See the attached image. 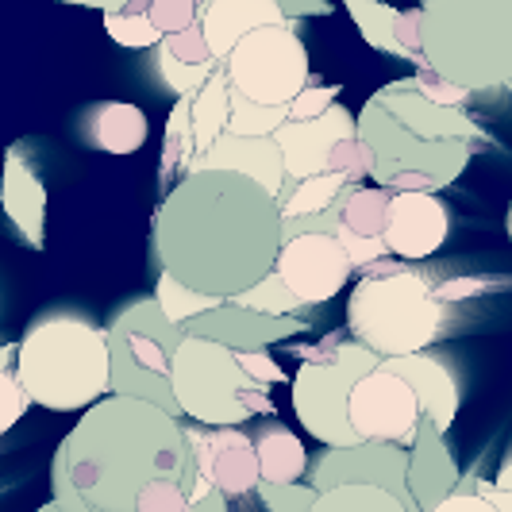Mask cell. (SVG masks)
Masks as SVG:
<instances>
[{
	"mask_svg": "<svg viewBox=\"0 0 512 512\" xmlns=\"http://www.w3.org/2000/svg\"><path fill=\"white\" fill-rule=\"evenodd\" d=\"M278 197L235 170H197L154 212V255L166 274L208 297L255 289L285 247Z\"/></svg>",
	"mask_w": 512,
	"mask_h": 512,
	"instance_id": "1",
	"label": "cell"
},
{
	"mask_svg": "<svg viewBox=\"0 0 512 512\" xmlns=\"http://www.w3.org/2000/svg\"><path fill=\"white\" fill-rule=\"evenodd\" d=\"M154 482H181L193 501L201 470L178 416L135 397L112 393L85 409L51 459L62 512H139Z\"/></svg>",
	"mask_w": 512,
	"mask_h": 512,
	"instance_id": "2",
	"label": "cell"
},
{
	"mask_svg": "<svg viewBox=\"0 0 512 512\" xmlns=\"http://www.w3.org/2000/svg\"><path fill=\"white\" fill-rule=\"evenodd\" d=\"M16 374L35 405L51 412H85L112 397L108 328L77 312H43L16 343Z\"/></svg>",
	"mask_w": 512,
	"mask_h": 512,
	"instance_id": "3",
	"label": "cell"
},
{
	"mask_svg": "<svg viewBox=\"0 0 512 512\" xmlns=\"http://www.w3.org/2000/svg\"><path fill=\"white\" fill-rule=\"evenodd\" d=\"M424 58L470 93L512 85V0H424Z\"/></svg>",
	"mask_w": 512,
	"mask_h": 512,
	"instance_id": "4",
	"label": "cell"
},
{
	"mask_svg": "<svg viewBox=\"0 0 512 512\" xmlns=\"http://www.w3.org/2000/svg\"><path fill=\"white\" fill-rule=\"evenodd\" d=\"M447 305L424 274L393 266L389 274H366L347 301V328L362 347L382 359L420 355L443 332Z\"/></svg>",
	"mask_w": 512,
	"mask_h": 512,
	"instance_id": "5",
	"label": "cell"
},
{
	"mask_svg": "<svg viewBox=\"0 0 512 512\" xmlns=\"http://www.w3.org/2000/svg\"><path fill=\"white\" fill-rule=\"evenodd\" d=\"M174 397L181 405V416L205 424V428H239L251 416H270V385L255 382L243 366L239 355L212 343L201 335H185L174 359Z\"/></svg>",
	"mask_w": 512,
	"mask_h": 512,
	"instance_id": "6",
	"label": "cell"
},
{
	"mask_svg": "<svg viewBox=\"0 0 512 512\" xmlns=\"http://www.w3.org/2000/svg\"><path fill=\"white\" fill-rule=\"evenodd\" d=\"M185 339V328L174 324L154 297H143L112 316L108 343H112V393L151 401L158 409L181 420V405L174 397V359Z\"/></svg>",
	"mask_w": 512,
	"mask_h": 512,
	"instance_id": "7",
	"label": "cell"
},
{
	"mask_svg": "<svg viewBox=\"0 0 512 512\" xmlns=\"http://www.w3.org/2000/svg\"><path fill=\"white\" fill-rule=\"evenodd\" d=\"M359 135L374 151V181L393 193H439L462 178L474 154V143H436L401 128L374 97L362 104Z\"/></svg>",
	"mask_w": 512,
	"mask_h": 512,
	"instance_id": "8",
	"label": "cell"
},
{
	"mask_svg": "<svg viewBox=\"0 0 512 512\" xmlns=\"http://www.w3.org/2000/svg\"><path fill=\"white\" fill-rule=\"evenodd\" d=\"M382 366V355L362 347L359 339H343L328 359L305 362L293 378V412L308 436L324 447H355L362 443L351 428V393L355 385Z\"/></svg>",
	"mask_w": 512,
	"mask_h": 512,
	"instance_id": "9",
	"label": "cell"
},
{
	"mask_svg": "<svg viewBox=\"0 0 512 512\" xmlns=\"http://www.w3.org/2000/svg\"><path fill=\"white\" fill-rule=\"evenodd\" d=\"M235 93L258 104H293L308 89V47L293 24L251 31L224 62Z\"/></svg>",
	"mask_w": 512,
	"mask_h": 512,
	"instance_id": "10",
	"label": "cell"
},
{
	"mask_svg": "<svg viewBox=\"0 0 512 512\" xmlns=\"http://www.w3.org/2000/svg\"><path fill=\"white\" fill-rule=\"evenodd\" d=\"M412 451L397 443H355V447H328L308 466V482L328 493L339 486H378L401 497L409 512H420L409 489Z\"/></svg>",
	"mask_w": 512,
	"mask_h": 512,
	"instance_id": "11",
	"label": "cell"
},
{
	"mask_svg": "<svg viewBox=\"0 0 512 512\" xmlns=\"http://www.w3.org/2000/svg\"><path fill=\"white\" fill-rule=\"evenodd\" d=\"M420 397L401 374H389V370H370L355 393H351V428L359 432L362 443H397V447H409L416 443L420 432Z\"/></svg>",
	"mask_w": 512,
	"mask_h": 512,
	"instance_id": "12",
	"label": "cell"
},
{
	"mask_svg": "<svg viewBox=\"0 0 512 512\" xmlns=\"http://www.w3.org/2000/svg\"><path fill=\"white\" fill-rule=\"evenodd\" d=\"M274 270L282 274V282L305 305H324V301H332L335 293L351 282L355 262H351V255L343 251V243L335 235L305 231V235L285 239Z\"/></svg>",
	"mask_w": 512,
	"mask_h": 512,
	"instance_id": "13",
	"label": "cell"
},
{
	"mask_svg": "<svg viewBox=\"0 0 512 512\" xmlns=\"http://www.w3.org/2000/svg\"><path fill=\"white\" fill-rule=\"evenodd\" d=\"M201 478L212 482L224 497H247L262 486V466L251 432L243 428H185Z\"/></svg>",
	"mask_w": 512,
	"mask_h": 512,
	"instance_id": "14",
	"label": "cell"
},
{
	"mask_svg": "<svg viewBox=\"0 0 512 512\" xmlns=\"http://www.w3.org/2000/svg\"><path fill=\"white\" fill-rule=\"evenodd\" d=\"M359 135V116H351L343 104L335 101L324 116L316 120H289L278 128V147L285 154V170L289 181H305L328 174V162H332L335 147L343 139Z\"/></svg>",
	"mask_w": 512,
	"mask_h": 512,
	"instance_id": "15",
	"label": "cell"
},
{
	"mask_svg": "<svg viewBox=\"0 0 512 512\" xmlns=\"http://www.w3.org/2000/svg\"><path fill=\"white\" fill-rule=\"evenodd\" d=\"M374 101L382 104L385 112L401 124V128L416 131L424 139H436V143H482L486 135L478 131V124L466 116V108H443V104L428 101L416 81H389L374 93Z\"/></svg>",
	"mask_w": 512,
	"mask_h": 512,
	"instance_id": "16",
	"label": "cell"
},
{
	"mask_svg": "<svg viewBox=\"0 0 512 512\" xmlns=\"http://www.w3.org/2000/svg\"><path fill=\"white\" fill-rule=\"evenodd\" d=\"M301 332H308L305 316H266V312L243 308L235 301H224L220 308H212L205 316H193L185 324V335H201L212 343H224L231 351H258V347L282 343V339Z\"/></svg>",
	"mask_w": 512,
	"mask_h": 512,
	"instance_id": "17",
	"label": "cell"
},
{
	"mask_svg": "<svg viewBox=\"0 0 512 512\" xmlns=\"http://www.w3.org/2000/svg\"><path fill=\"white\" fill-rule=\"evenodd\" d=\"M451 231V212L439 201V193H393L389 224H385V247L389 255L409 258H432L447 243Z\"/></svg>",
	"mask_w": 512,
	"mask_h": 512,
	"instance_id": "18",
	"label": "cell"
},
{
	"mask_svg": "<svg viewBox=\"0 0 512 512\" xmlns=\"http://www.w3.org/2000/svg\"><path fill=\"white\" fill-rule=\"evenodd\" d=\"M197 170H235V174H247L258 185H266L278 201H282L285 185H289L285 154L274 135H220L216 147L201 154L189 174H197Z\"/></svg>",
	"mask_w": 512,
	"mask_h": 512,
	"instance_id": "19",
	"label": "cell"
},
{
	"mask_svg": "<svg viewBox=\"0 0 512 512\" xmlns=\"http://www.w3.org/2000/svg\"><path fill=\"white\" fill-rule=\"evenodd\" d=\"M447 432H439L436 424L424 416L420 420V432H416V443H412V466H409V489L412 501L420 512L439 509L447 497H455L462 486V474L451 451H447Z\"/></svg>",
	"mask_w": 512,
	"mask_h": 512,
	"instance_id": "20",
	"label": "cell"
},
{
	"mask_svg": "<svg viewBox=\"0 0 512 512\" xmlns=\"http://www.w3.org/2000/svg\"><path fill=\"white\" fill-rule=\"evenodd\" d=\"M154 62H158V77L166 81V89L174 97H197L208 85V77L224 66L208 47V35L201 24L185 27L178 35H166L154 47Z\"/></svg>",
	"mask_w": 512,
	"mask_h": 512,
	"instance_id": "21",
	"label": "cell"
},
{
	"mask_svg": "<svg viewBox=\"0 0 512 512\" xmlns=\"http://www.w3.org/2000/svg\"><path fill=\"white\" fill-rule=\"evenodd\" d=\"M382 370H389V374H401V378L416 389L420 409H424V416L436 424L439 432H447V428L455 424V416H459V401H462L459 382H455L451 366L439 359V355L420 351V355L382 359Z\"/></svg>",
	"mask_w": 512,
	"mask_h": 512,
	"instance_id": "22",
	"label": "cell"
},
{
	"mask_svg": "<svg viewBox=\"0 0 512 512\" xmlns=\"http://www.w3.org/2000/svg\"><path fill=\"white\" fill-rule=\"evenodd\" d=\"M293 24L278 0H208L201 4V27L208 35V47L220 62L258 27Z\"/></svg>",
	"mask_w": 512,
	"mask_h": 512,
	"instance_id": "23",
	"label": "cell"
},
{
	"mask_svg": "<svg viewBox=\"0 0 512 512\" xmlns=\"http://www.w3.org/2000/svg\"><path fill=\"white\" fill-rule=\"evenodd\" d=\"M0 201L12 220V228L24 235L31 251H43V235H47V189L39 174L24 162L20 147H12L4 158V181H0Z\"/></svg>",
	"mask_w": 512,
	"mask_h": 512,
	"instance_id": "24",
	"label": "cell"
},
{
	"mask_svg": "<svg viewBox=\"0 0 512 512\" xmlns=\"http://www.w3.org/2000/svg\"><path fill=\"white\" fill-rule=\"evenodd\" d=\"M147 112L128 101H101L85 112V139L104 154H135L147 143Z\"/></svg>",
	"mask_w": 512,
	"mask_h": 512,
	"instance_id": "25",
	"label": "cell"
},
{
	"mask_svg": "<svg viewBox=\"0 0 512 512\" xmlns=\"http://www.w3.org/2000/svg\"><path fill=\"white\" fill-rule=\"evenodd\" d=\"M258 451V466H262V482L270 486H297L308 474V451L305 443L285 428L282 420H262L251 428Z\"/></svg>",
	"mask_w": 512,
	"mask_h": 512,
	"instance_id": "26",
	"label": "cell"
},
{
	"mask_svg": "<svg viewBox=\"0 0 512 512\" xmlns=\"http://www.w3.org/2000/svg\"><path fill=\"white\" fill-rule=\"evenodd\" d=\"M231 124V81L220 66L208 77V85L193 97V135H197V158L216 147L220 135H228Z\"/></svg>",
	"mask_w": 512,
	"mask_h": 512,
	"instance_id": "27",
	"label": "cell"
},
{
	"mask_svg": "<svg viewBox=\"0 0 512 512\" xmlns=\"http://www.w3.org/2000/svg\"><path fill=\"white\" fill-rule=\"evenodd\" d=\"M197 162V135H193V97H178L170 124H166V139H162V185L166 193L174 189V178H185Z\"/></svg>",
	"mask_w": 512,
	"mask_h": 512,
	"instance_id": "28",
	"label": "cell"
},
{
	"mask_svg": "<svg viewBox=\"0 0 512 512\" xmlns=\"http://www.w3.org/2000/svg\"><path fill=\"white\" fill-rule=\"evenodd\" d=\"M389 208H393V189H385V185H359V189H347L343 193L339 216H343V224L355 231V235L385 239Z\"/></svg>",
	"mask_w": 512,
	"mask_h": 512,
	"instance_id": "29",
	"label": "cell"
},
{
	"mask_svg": "<svg viewBox=\"0 0 512 512\" xmlns=\"http://www.w3.org/2000/svg\"><path fill=\"white\" fill-rule=\"evenodd\" d=\"M351 185L339 178V174H320V178H305V181H289L282 193V216H320L343 201Z\"/></svg>",
	"mask_w": 512,
	"mask_h": 512,
	"instance_id": "30",
	"label": "cell"
},
{
	"mask_svg": "<svg viewBox=\"0 0 512 512\" xmlns=\"http://www.w3.org/2000/svg\"><path fill=\"white\" fill-rule=\"evenodd\" d=\"M343 8L351 12V20L359 27V35L382 54H393L401 58V47H397V8H389L382 0H343Z\"/></svg>",
	"mask_w": 512,
	"mask_h": 512,
	"instance_id": "31",
	"label": "cell"
},
{
	"mask_svg": "<svg viewBox=\"0 0 512 512\" xmlns=\"http://www.w3.org/2000/svg\"><path fill=\"white\" fill-rule=\"evenodd\" d=\"M104 31L128 47V51H151L158 47L166 35L154 27L151 12H147V0H131L128 8H116V12H104Z\"/></svg>",
	"mask_w": 512,
	"mask_h": 512,
	"instance_id": "32",
	"label": "cell"
},
{
	"mask_svg": "<svg viewBox=\"0 0 512 512\" xmlns=\"http://www.w3.org/2000/svg\"><path fill=\"white\" fill-rule=\"evenodd\" d=\"M312 512H409V505L378 486H339L320 493Z\"/></svg>",
	"mask_w": 512,
	"mask_h": 512,
	"instance_id": "33",
	"label": "cell"
},
{
	"mask_svg": "<svg viewBox=\"0 0 512 512\" xmlns=\"http://www.w3.org/2000/svg\"><path fill=\"white\" fill-rule=\"evenodd\" d=\"M154 301L162 305V312L174 320V324H189L193 316H205L212 308L224 305V297H208V293H197V289H189V285H181L174 274H158V285H154Z\"/></svg>",
	"mask_w": 512,
	"mask_h": 512,
	"instance_id": "34",
	"label": "cell"
},
{
	"mask_svg": "<svg viewBox=\"0 0 512 512\" xmlns=\"http://www.w3.org/2000/svg\"><path fill=\"white\" fill-rule=\"evenodd\" d=\"M289 124V104H258L231 89V124L228 135H278V128Z\"/></svg>",
	"mask_w": 512,
	"mask_h": 512,
	"instance_id": "35",
	"label": "cell"
},
{
	"mask_svg": "<svg viewBox=\"0 0 512 512\" xmlns=\"http://www.w3.org/2000/svg\"><path fill=\"white\" fill-rule=\"evenodd\" d=\"M231 301L243 308H255V312H266V316H301L305 312V301L282 282L278 270H270L255 289H247V293H239Z\"/></svg>",
	"mask_w": 512,
	"mask_h": 512,
	"instance_id": "36",
	"label": "cell"
},
{
	"mask_svg": "<svg viewBox=\"0 0 512 512\" xmlns=\"http://www.w3.org/2000/svg\"><path fill=\"white\" fill-rule=\"evenodd\" d=\"M31 393L24 389L20 374H16V343H8L0 351V432H12L16 420L31 409Z\"/></svg>",
	"mask_w": 512,
	"mask_h": 512,
	"instance_id": "37",
	"label": "cell"
},
{
	"mask_svg": "<svg viewBox=\"0 0 512 512\" xmlns=\"http://www.w3.org/2000/svg\"><path fill=\"white\" fill-rule=\"evenodd\" d=\"M328 174H339L351 189H359L362 181H374V151L362 143V135H351L335 147Z\"/></svg>",
	"mask_w": 512,
	"mask_h": 512,
	"instance_id": "38",
	"label": "cell"
},
{
	"mask_svg": "<svg viewBox=\"0 0 512 512\" xmlns=\"http://www.w3.org/2000/svg\"><path fill=\"white\" fill-rule=\"evenodd\" d=\"M147 12L162 35H178L201 24V0H147Z\"/></svg>",
	"mask_w": 512,
	"mask_h": 512,
	"instance_id": "39",
	"label": "cell"
},
{
	"mask_svg": "<svg viewBox=\"0 0 512 512\" xmlns=\"http://www.w3.org/2000/svg\"><path fill=\"white\" fill-rule=\"evenodd\" d=\"M258 497H262L266 512H312V505L320 501V489L312 486V482H297V486H270V482H262Z\"/></svg>",
	"mask_w": 512,
	"mask_h": 512,
	"instance_id": "40",
	"label": "cell"
},
{
	"mask_svg": "<svg viewBox=\"0 0 512 512\" xmlns=\"http://www.w3.org/2000/svg\"><path fill=\"white\" fill-rule=\"evenodd\" d=\"M412 81H416V89H420L428 101L443 104V108H462V104L470 101V89H462V85H455V81H447V77L436 74L432 66H420V70L412 74Z\"/></svg>",
	"mask_w": 512,
	"mask_h": 512,
	"instance_id": "41",
	"label": "cell"
},
{
	"mask_svg": "<svg viewBox=\"0 0 512 512\" xmlns=\"http://www.w3.org/2000/svg\"><path fill=\"white\" fill-rule=\"evenodd\" d=\"M397 47H401V58H409L412 66H428L424 58V8H405L397 16Z\"/></svg>",
	"mask_w": 512,
	"mask_h": 512,
	"instance_id": "42",
	"label": "cell"
},
{
	"mask_svg": "<svg viewBox=\"0 0 512 512\" xmlns=\"http://www.w3.org/2000/svg\"><path fill=\"white\" fill-rule=\"evenodd\" d=\"M189 489L181 482H154L143 497H139V512H189Z\"/></svg>",
	"mask_w": 512,
	"mask_h": 512,
	"instance_id": "43",
	"label": "cell"
},
{
	"mask_svg": "<svg viewBox=\"0 0 512 512\" xmlns=\"http://www.w3.org/2000/svg\"><path fill=\"white\" fill-rule=\"evenodd\" d=\"M335 97H339V89H335V85H316V89H305L297 101L289 104V120H316V116H324V112L332 108Z\"/></svg>",
	"mask_w": 512,
	"mask_h": 512,
	"instance_id": "44",
	"label": "cell"
},
{
	"mask_svg": "<svg viewBox=\"0 0 512 512\" xmlns=\"http://www.w3.org/2000/svg\"><path fill=\"white\" fill-rule=\"evenodd\" d=\"M239 355V366L255 378V382H262V385H274V382H282L285 374H282V366L270 359V351L266 347H258V351H235Z\"/></svg>",
	"mask_w": 512,
	"mask_h": 512,
	"instance_id": "45",
	"label": "cell"
},
{
	"mask_svg": "<svg viewBox=\"0 0 512 512\" xmlns=\"http://www.w3.org/2000/svg\"><path fill=\"white\" fill-rule=\"evenodd\" d=\"M493 282H478V278H451V282H439L436 293L443 305H455V301H470L478 293H489Z\"/></svg>",
	"mask_w": 512,
	"mask_h": 512,
	"instance_id": "46",
	"label": "cell"
},
{
	"mask_svg": "<svg viewBox=\"0 0 512 512\" xmlns=\"http://www.w3.org/2000/svg\"><path fill=\"white\" fill-rule=\"evenodd\" d=\"M432 512H497L493 505H489L482 493H455V497H447L439 509H432Z\"/></svg>",
	"mask_w": 512,
	"mask_h": 512,
	"instance_id": "47",
	"label": "cell"
},
{
	"mask_svg": "<svg viewBox=\"0 0 512 512\" xmlns=\"http://www.w3.org/2000/svg\"><path fill=\"white\" fill-rule=\"evenodd\" d=\"M285 8L289 20H301V16H332V4L328 0H278Z\"/></svg>",
	"mask_w": 512,
	"mask_h": 512,
	"instance_id": "48",
	"label": "cell"
},
{
	"mask_svg": "<svg viewBox=\"0 0 512 512\" xmlns=\"http://www.w3.org/2000/svg\"><path fill=\"white\" fill-rule=\"evenodd\" d=\"M62 4H81V8H101V12H116V8H128L131 0H62Z\"/></svg>",
	"mask_w": 512,
	"mask_h": 512,
	"instance_id": "49",
	"label": "cell"
},
{
	"mask_svg": "<svg viewBox=\"0 0 512 512\" xmlns=\"http://www.w3.org/2000/svg\"><path fill=\"white\" fill-rule=\"evenodd\" d=\"M493 482L512 493V451L505 455V462H501V470H497V478H493Z\"/></svg>",
	"mask_w": 512,
	"mask_h": 512,
	"instance_id": "50",
	"label": "cell"
},
{
	"mask_svg": "<svg viewBox=\"0 0 512 512\" xmlns=\"http://www.w3.org/2000/svg\"><path fill=\"white\" fill-rule=\"evenodd\" d=\"M35 512H62V505H54V501H47L43 509H35Z\"/></svg>",
	"mask_w": 512,
	"mask_h": 512,
	"instance_id": "51",
	"label": "cell"
},
{
	"mask_svg": "<svg viewBox=\"0 0 512 512\" xmlns=\"http://www.w3.org/2000/svg\"><path fill=\"white\" fill-rule=\"evenodd\" d=\"M505 228H509V239H512V201H509V216H505Z\"/></svg>",
	"mask_w": 512,
	"mask_h": 512,
	"instance_id": "52",
	"label": "cell"
},
{
	"mask_svg": "<svg viewBox=\"0 0 512 512\" xmlns=\"http://www.w3.org/2000/svg\"><path fill=\"white\" fill-rule=\"evenodd\" d=\"M201 4H208V0H201Z\"/></svg>",
	"mask_w": 512,
	"mask_h": 512,
	"instance_id": "53",
	"label": "cell"
}]
</instances>
